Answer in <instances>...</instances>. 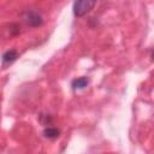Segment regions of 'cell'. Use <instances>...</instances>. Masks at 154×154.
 Listing matches in <instances>:
<instances>
[{
    "instance_id": "7a4b0ae2",
    "label": "cell",
    "mask_w": 154,
    "mask_h": 154,
    "mask_svg": "<svg viewBox=\"0 0 154 154\" xmlns=\"http://www.w3.org/2000/svg\"><path fill=\"white\" fill-rule=\"evenodd\" d=\"M24 19L30 26H38L42 24V17L35 11H28L25 13Z\"/></svg>"
},
{
    "instance_id": "277c9868",
    "label": "cell",
    "mask_w": 154,
    "mask_h": 154,
    "mask_svg": "<svg viewBox=\"0 0 154 154\" xmlns=\"http://www.w3.org/2000/svg\"><path fill=\"white\" fill-rule=\"evenodd\" d=\"M88 84H89V79L87 77H78L72 81L71 87L73 90H77V89L79 90V89H84L85 87H88Z\"/></svg>"
},
{
    "instance_id": "6da1fadb",
    "label": "cell",
    "mask_w": 154,
    "mask_h": 154,
    "mask_svg": "<svg viewBox=\"0 0 154 154\" xmlns=\"http://www.w3.org/2000/svg\"><path fill=\"white\" fill-rule=\"evenodd\" d=\"M96 4V0H75L73 2V14L76 17H83L89 13Z\"/></svg>"
},
{
    "instance_id": "5b68a950",
    "label": "cell",
    "mask_w": 154,
    "mask_h": 154,
    "mask_svg": "<svg viewBox=\"0 0 154 154\" xmlns=\"http://www.w3.org/2000/svg\"><path fill=\"white\" fill-rule=\"evenodd\" d=\"M43 135H45V137H47V138H49V140H55V138L59 137L60 131H59L57 128L47 126V128L43 130Z\"/></svg>"
},
{
    "instance_id": "3957f363",
    "label": "cell",
    "mask_w": 154,
    "mask_h": 154,
    "mask_svg": "<svg viewBox=\"0 0 154 154\" xmlns=\"http://www.w3.org/2000/svg\"><path fill=\"white\" fill-rule=\"evenodd\" d=\"M17 58H18V53H17L16 49H10V51L5 52V53L2 54V58H1V60H2V66H6V65H8V64H12Z\"/></svg>"
}]
</instances>
